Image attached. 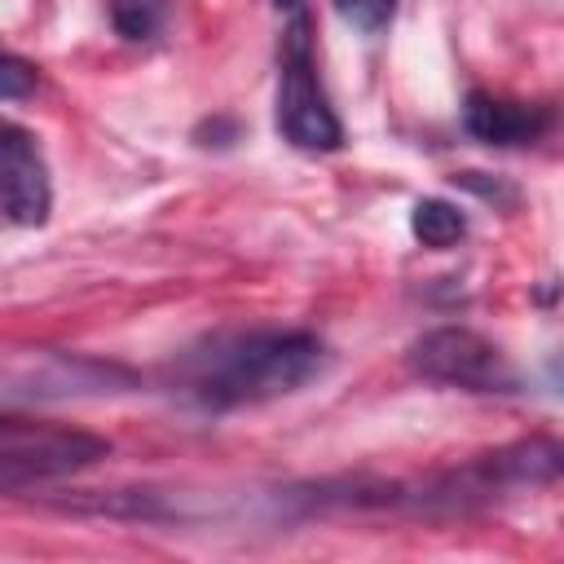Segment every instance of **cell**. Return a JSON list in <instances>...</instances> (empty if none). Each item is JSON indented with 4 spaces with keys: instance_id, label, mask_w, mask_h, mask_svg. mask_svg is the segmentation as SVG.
Masks as SVG:
<instances>
[{
    "instance_id": "obj_1",
    "label": "cell",
    "mask_w": 564,
    "mask_h": 564,
    "mask_svg": "<svg viewBox=\"0 0 564 564\" xmlns=\"http://www.w3.org/2000/svg\"><path fill=\"white\" fill-rule=\"evenodd\" d=\"M326 370V348L308 330H247L220 335L194 348L181 366V383L198 405L229 410L273 397H291Z\"/></svg>"
},
{
    "instance_id": "obj_2",
    "label": "cell",
    "mask_w": 564,
    "mask_h": 564,
    "mask_svg": "<svg viewBox=\"0 0 564 564\" xmlns=\"http://www.w3.org/2000/svg\"><path fill=\"white\" fill-rule=\"evenodd\" d=\"M278 132L295 150H339L344 128L317 84L313 70V48H308V26L304 18L291 22L282 40V75H278Z\"/></svg>"
},
{
    "instance_id": "obj_3",
    "label": "cell",
    "mask_w": 564,
    "mask_h": 564,
    "mask_svg": "<svg viewBox=\"0 0 564 564\" xmlns=\"http://www.w3.org/2000/svg\"><path fill=\"white\" fill-rule=\"evenodd\" d=\"M410 370L427 383H449L463 392H516L520 375L516 366L476 330L467 326H441L410 344Z\"/></svg>"
},
{
    "instance_id": "obj_4",
    "label": "cell",
    "mask_w": 564,
    "mask_h": 564,
    "mask_svg": "<svg viewBox=\"0 0 564 564\" xmlns=\"http://www.w3.org/2000/svg\"><path fill=\"white\" fill-rule=\"evenodd\" d=\"M132 388H137L132 370L75 352H35L0 370V401H66V397H110Z\"/></svg>"
},
{
    "instance_id": "obj_5",
    "label": "cell",
    "mask_w": 564,
    "mask_h": 564,
    "mask_svg": "<svg viewBox=\"0 0 564 564\" xmlns=\"http://www.w3.org/2000/svg\"><path fill=\"white\" fill-rule=\"evenodd\" d=\"M110 445L88 432H57V427H22L0 423V485H31L48 476L79 471L97 458H106Z\"/></svg>"
},
{
    "instance_id": "obj_6",
    "label": "cell",
    "mask_w": 564,
    "mask_h": 564,
    "mask_svg": "<svg viewBox=\"0 0 564 564\" xmlns=\"http://www.w3.org/2000/svg\"><path fill=\"white\" fill-rule=\"evenodd\" d=\"M53 189L35 137L0 119V229H35L48 220Z\"/></svg>"
},
{
    "instance_id": "obj_7",
    "label": "cell",
    "mask_w": 564,
    "mask_h": 564,
    "mask_svg": "<svg viewBox=\"0 0 564 564\" xmlns=\"http://www.w3.org/2000/svg\"><path fill=\"white\" fill-rule=\"evenodd\" d=\"M463 123L476 141L489 145H529L542 137L546 128V110L542 106H524V101H502V97H485L471 93L463 106Z\"/></svg>"
},
{
    "instance_id": "obj_8",
    "label": "cell",
    "mask_w": 564,
    "mask_h": 564,
    "mask_svg": "<svg viewBox=\"0 0 564 564\" xmlns=\"http://www.w3.org/2000/svg\"><path fill=\"white\" fill-rule=\"evenodd\" d=\"M410 234H414L423 247L445 251V247H454V242L467 234V220H463V212H458L454 203H445V198H423V203H414V212H410Z\"/></svg>"
},
{
    "instance_id": "obj_9",
    "label": "cell",
    "mask_w": 564,
    "mask_h": 564,
    "mask_svg": "<svg viewBox=\"0 0 564 564\" xmlns=\"http://www.w3.org/2000/svg\"><path fill=\"white\" fill-rule=\"evenodd\" d=\"M163 22V0H115V26L128 40H150Z\"/></svg>"
},
{
    "instance_id": "obj_10",
    "label": "cell",
    "mask_w": 564,
    "mask_h": 564,
    "mask_svg": "<svg viewBox=\"0 0 564 564\" xmlns=\"http://www.w3.org/2000/svg\"><path fill=\"white\" fill-rule=\"evenodd\" d=\"M335 9H339V18H344L352 31L375 35V31H383V26H388V18H392L397 0H335Z\"/></svg>"
},
{
    "instance_id": "obj_11",
    "label": "cell",
    "mask_w": 564,
    "mask_h": 564,
    "mask_svg": "<svg viewBox=\"0 0 564 564\" xmlns=\"http://www.w3.org/2000/svg\"><path fill=\"white\" fill-rule=\"evenodd\" d=\"M31 93H35V66L13 53H0V101H22Z\"/></svg>"
},
{
    "instance_id": "obj_12",
    "label": "cell",
    "mask_w": 564,
    "mask_h": 564,
    "mask_svg": "<svg viewBox=\"0 0 564 564\" xmlns=\"http://www.w3.org/2000/svg\"><path fill=\"white\" fill-rule=\"evenodd\" d=\"M273 4H278V9H295L300 0H273Z\"/></svg>"
}]
</instances>
